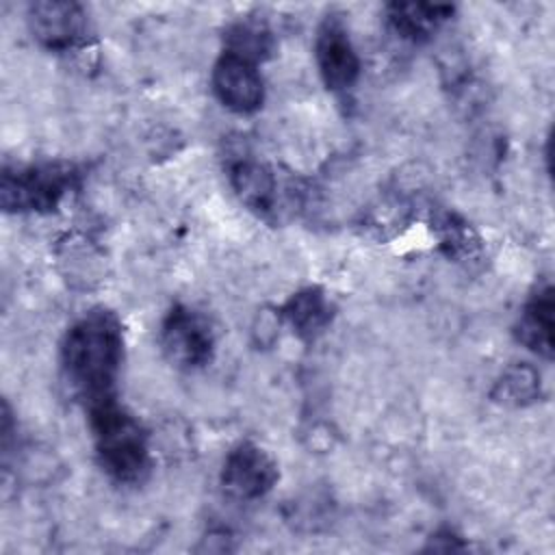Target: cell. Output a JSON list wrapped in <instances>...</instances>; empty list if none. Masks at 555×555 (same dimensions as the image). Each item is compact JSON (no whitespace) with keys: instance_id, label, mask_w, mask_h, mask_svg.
I'll return each mask as SVG.
<instances>
[{"instance_id":"obj_6","label":"cell","mask_w":555,"mask_h":555,"mask_svg":"<svg viewBox=\"0 0 555 555\" xmlns=\"http://www.w3.org/2000/svg\"><path fill=\"white\" fill-rule=\"evenodd\" d=\"M314 56L330 91H347L360 76V59L338 15H327L317 30Z\"/></svg>"},{"instance_id":"obj_5","label":"cell","mask_w":555,"mask_h":555,"mask_svg":"<svg viewBox=\"0 0 555 555\" xmlns=\"http://www.w3.org/2000/svg\"><path fill=\"white\" fill-rule=\"evenodd\" d=\"M278 481V464L254 442H238L223 462L221 488L234 501H256Z\"/></svg>"},{"instance_id":"obj_9","label":"cell","mask_w":555,"mask_h":555,"mask_svg":"<svg viewBox=\"0 0 555 555\" xmlns=\"http://www.w3.org/2000/svg\"><path fill=\"white\" fill-rule=\"evenodd\" d=\"M553 288L544 286L531 295L516 323V338L542 358L553 356Z\"/></svg>"},{"instance_id":"obj_1","label":"cell","mask_w":555,"mask_h":555,"mask_svg":"<svg viewBox=\"0 0 555 555\" xmlns=\"http://www.w3.org/2000/svg\"><path fill=\"white\" fill-rule=\"evenodd\" d=\"M121 360L124 330L111 310L98 308L82 314L63 338V373L85 408L115 399Z\"/></svg>"},{"instance_id":"obj_10","label":"cell","mask_w":555,"mask_h":555,"mask_svg":"<svg viewBox=\"0 0 555 555\" xmlns=\"http://www.w3.org/2000/svg\"><path fill=\"white\" fill-rule=\"evenodd\" d=\"M453 7L429 2H392L386 7V17L392 30L408 41L429 39L449 17Z\"/></svg>"},{"instance_id":"obj_12","label":"cell","mask_w":555,"mask_h":555,"mask_svg":"<svg viewBox=\"0 0 555 555\" xmlns=\"http://www.w3.org/2000/svg\"><path fill=\"white\" fill-rule=\"evenodd\" d=\"M284 317L297 336L310 340L327 327L332 319V306L323 291L304 288L288 299L284 306Z\"/></svg>"},{"instance_id":"obj_11","label":"cell","mask_w":555,"mask_h":555,"mask_svg":"<svg viewBox=\"0 0 555 555\" xmlns=\"http://www.w3.org/2000/svg\"><path fill=\"white\" fill-rule=\"evenodd\" d=\"M230 182L238 199L254 210H271L275 202V178L269 167L258 160L243 158L232 165Z\"/></svg>"},{"instance_id":"obj_13","label":"cell","mask_w":555,"mask_h":555,"mask_svg":"<svg viewBox=\"0 0 555 555\" xmlns=\"http://www.w3.org/2000/svg\"><path fill=\"white\" fill-rule=\"evenodd\" d=\"M223 39H225V50L223 52L243 56V59H247L256 65L260 61H264L273 50L271 30L264 24L251 22V20H243V22L232 24L225 30Z\"/></svg>"},{"instance_id":"obj_7","label":"cell","mask_w":555,"mask_h":555,"mask_svg":"<svg viewBox=\"0 0 555 555\" xmlns=\"http://www.w3.org/2000/svg\"><path fill=\"white\" fill-rule=\"evenodd\" d=\"M212 91L225 108L243 115L258 111L264 98L258 65L230 52H221L212 67Z\"/></svg>"},{"instance_id":"obj_2","label":"cell","mask_w":555,"mask_h":555,"mask_svg":"<svg viewBox=\"0 0 555 555\" xmlns=\"http://www.w3.org/2000/svg\"><path fill=\"white\" fill-rule=\"evenodd\" d=\"M98 462L117 481L134 483L150 468L147 434L117 399L87 408Z\"/></svg>"},{"instance_id":"obj_8","label":"cell","mask_w":555,"mask_h":555,"mask_svg":"<svg viewBox=\"0 0 555 555\" xmlns=\"http://www.w3.org/2000/svg\"><path fill=\"white\" fill-rule=\"evenodd\" d=\"M28 22L33 35L50 50H69L87 33L85 9L65 0H41L30 4Z\"/></svg>"},{"instance_id":"obj_14","label":"cell","mask_w":555,"mask_h":555,"mask_svg":"<svg viewBox=\"0 0 555 555\" xmlns=\"http://www.w3.org/2000/svg\"><path fill=\"white\" fill-rule=\"evenodd\" d=\"M540 395V375L529 364L509 366L494 384L492 397L505 405H525Z\"/></svg>"},{"instance_id":"obj_3","label":"cell","mask_w":555,"mask_h":555,"mask_svg":"<svg viewBox=\"0 0 555 555\" xmlns=\"http://www.w3.org/2000/svg\"><path fill=\"white\" fill-rule=\"evenodd\" d=\"M78 169L69 163H41L4 169L0 204L9 212H48L78 184Z\"/></svg>"},{"instance_id":"obj_4","label":"cell","mask_w":555,"mask_h":555,"mask_svg":"<svg viewBox=\"0 0 555 555\" xmlns=\"http://www.w3.org/2000/svg\"><path fill=\"white\" fill-rule=\"evenodd\" d=\"M160 345L176 366L199 369L212 358L215 334L204 314L178 304L163 321Z\"/></svg>"}]
</instances>
